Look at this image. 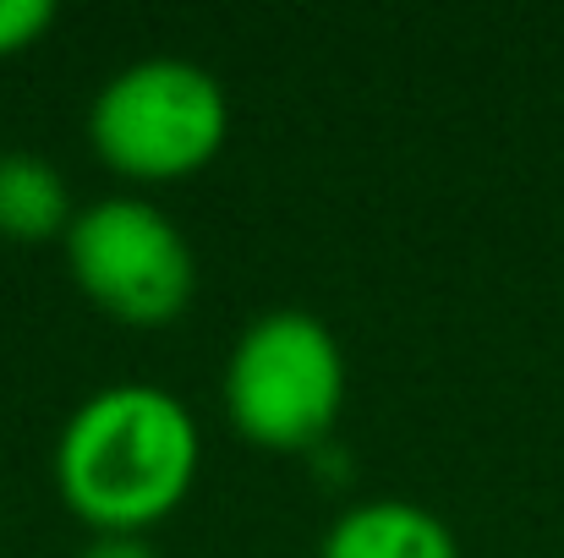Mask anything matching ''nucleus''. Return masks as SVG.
<instances>
[{
  "label": "nucleus",
  "instance_id": "obj_1",
  "mask_svg": "<svg viewBox=\"0 0 564 558\" xmlns=\"http://www.w3.org/2000/svg\"><path fill=\"white\" fill-rule=\"evenodd\" d=\"M203 466V433L165 383H105L61 427L50 477L88 537H143L187 504Z\"/></svg>",
  "mask_w": 564,
  "mask_h": 558
},
{
  "label": "nucleus",
  "instance_id": "obj_2",
  "mask_svg": "<svg viewBox=\"0 0 564 558\" xmlns=\"http://www.w3.org/2000/svg\"><path fill=\"white\" fill-rule=\"evenodd\" d=\"M230 138L225 83L182 55L127 61L88 105V149L132 186H171L214 165Z\"/></svg>",
  "mask_w": 564,
  "mask_h": 558
},
{
  "label": "nucleus",
  "instance_id": "obj_3",
  "mask_svg": "<svg viewBox=\"0 0 564 558\" xmlns=\"http://www.w3.org/2000/svg\"><path fill=\"white\" fill-rule=\"evenodd\" d=\"M219 394L230 427L252 449H318L346 411V351L324 318L302 307H274L236 335Z\"/></svg>",
  "mask_w": 564,
  "mask_h": 558
},
{
  "label": "nucleus",
  "instance_id": "obj_4",
  "mask_svg": "<svg viewBox=\"0 0 564 558\" xmlns=\"http://www.w3.org/2000/svg\"><path fill=\"white\" fill-rule=\"evenodd\" d=\"M61 247L77 291L127 329H165L192 307L197 291L192 241L160 203L138 192H110L83 203Z\"/></svg>",
  "mask_w": 564,
  "mask_h": 558
},
{
  "label": "nucleus",
  "instance_id": "obj_5",
  "mask_svg": "<svg viewBox=\"0 0 564 558\" xmlns=\"http://www.w3.org/2000/svg\"><path fill=\"white\" fill-rule=\"evenodd\" d=\"M318 558H460V543L427 504L362 499L329 521Z\"/></svg>",
  "mask_w": 564,
  "mask_h": 558
},
{
  "label": "nucleus",
  "instance_id": "obj_6",
  "mask_svg": "<svg viewBox=\"0 0 564 558\" xmlns=\"http://www.w3.org/2000/svg\"><path fill=\"white\" fill-rule=\"evenodd\" d=\"M77 203L66 176L28 149H0V236L6 241H55L66 236Z\"/></svg>",
  "mask_w": 564,
  "mask_h": 558
},
{
  "label": "nucleus",
  "instance_id": "obj_7",
  "mask_svg": "<svg viewBox=\"0 0 564 558\" xmlns=\"http://www.w3.org/2000/svg\"><path fill=\"white\" fill-rule=\"evenodd\" d=\"M50 28H55V6L50 0H0V61L33 50Z\"/></svg>",
  "mask_w": 564,
  "mask_h": 558
},
{
  "label": "nucleus",
  "instance_id": "obj_8",
  "mask_svg": "<svg viewBox=\"0 0 564 558\" xmlns=\"http://www.w3.org/2000/svg\"><path fill=\"white\" fill-rule=\"evenodd\" d=\"M77 558H160V548L149 537H121V532H105V537H88Z\"/></svg>",
  "mask_w": 564,
  "mask_h": 558
}]
</instances>
